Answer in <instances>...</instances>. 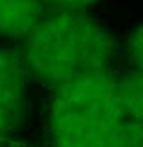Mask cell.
I'll return each mask as SVG.
<instances>
[{"instance_id": "cell-4", "label": "cell", "mask_w": 143, "mask_h": 147, "mask_svg": "<svg viewBox=\"0 0 143 147\" xmlns=\"http://www.w3.org/2000/svg\"><path fill=\"white\" fill-rule=\"evenodd\" d=\"M45 14L39 0H0V36L23 40Z\"/></svg>"}, {"instance_id": "cell-2", "label": "cell", "mask_w": 143, "mask_h": 147, "mask_svg": "<svg viewBox=\"0 0 143 147\" xmlns=\"http://www.w3.org/2000/svg\"><path fill=\"white\" fill-rule=\"evenodd\" d=\"M29 79L57 88L75 79L109 72L116 41L104 24L84 11L45 13L18 50Z\"/></svg>"}, {"instance_id": "cell-7", "label": "cell", "mask_w": 143, "mask_h": 147, "mask_svg": "<svg viewBox=\"0 0 143 147\" xmlns=\"http://www.w3.org/2000/svg\"><path fill=\"white\" fill-rule=\"evenodd\" d=\"M0 147H41L38 144H34L32 140H27V138H14V136H7L5 142Z\"/></svg>"}, {"instance_id": "cell-5", "label": "cell", "mask_w": 143, "mask_h": 147, "mask_svg": "<svg viewBox=\"0 0 143 147\" xmlns=\"http://www.w3.org/2000/svg\"><path fill=\"white\" fill-rule=\"evenodd\" d=\"M141 25H136L131 32L127 34V56L131 63L134 65L136 72H141Z\"/></svg>"}, {"instance_id": "cell-1", "label": "cell", "mask_w": 143, "mask_h": 147, "mask_svg": "<svg viewBox=\"0 0 143 147\" xmlns=\"http://www.w3.org/2000/svg\"><path fill=\"white\" fill-rule=\"evenodd\" d=\"M48 122L54 147H143V115L111 70L54 88Z\"/></svg>"}, {"instance_id": "cell-6", "label": "cell", "mask_w": 143, "mask_h": 147, "mask_svg": "<svg viewBox=\"0 0 143 147\" xmlns=\"http://www.w3.org/2000/svg\"><path fill=\"white\" fill-rule=\"evenodd\" d=\"M43 5H52L55 11H84L102 0H39Z\"/></svg>"}, {"instance_id": "cell-3", "label": "cell", "mask_w": 143, "mask_h": 147, "mask_svg": "<svg viewBox=\"0 0 143 147\" xmlns=\"http://www.w3.org/2000/svg\"><path fill=\"white\" fill-rule=\"evenodd\" d=\"M29 74L18 50L0 49V117L7 127L18 129L27 111Z\"/></svg>"}, {"instance_id": "cell-8", "label": "cell", "mask_w": 143, "mask_h": 147, "mask_svg": "<svg viewBox=\"0 0 143 147\" xmlns=\"http://www.w3.org/2000/svg\"><path fill=\"white\" fill-rule=\"evenodd\" d=\"M7 136H11V129L7 127V124L4 122L2 117H0V145L5 142V138H7Z\"/></svg>"}]
</instances>
